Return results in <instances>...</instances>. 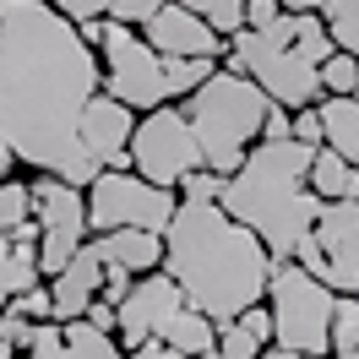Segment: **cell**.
<instances>
[{
  "label": "cell",
  "mask_w": 359,
  "mask_h": 359,
  "mask_svg": "<svg viewBox=\"0 0 359 359\" xmlns=\"http://www.w3.org/2000/svg\"><path fill=\"white\" fill-rule=\"evenodd\" d=\"M332 359H354V354H332Z\"/></svg>",
  "instance_id": "49"
},
{
  "label": "cell",
  "mask_w": 359,
  "mask_h": 359,
  "mask_svg": "<svg viewBox=\"0 0 359 359\" xmlns=\"http://www.w3.org/2000/svg\"><path fill=\"white\" fill-rule=\"evenodd\" d=\"M11 354H17V348H11V343H6V337H0V359H11Z\"/></svg>",
  "instance_id": "46"
},
{
  "label": "cell",
  "mask_w": 359,
  "mask_h": 359,
  "mask_svg": "<svg viewBox=\"0 0 359 359\" xmlns=\"http://www.w3.org/2000/svg\"><path fill=\"white\" fill-rule=\"evenodd\" d=\"M283 11H321V0H283Z\"/></svg>",
  "instance_id": "42"
},
{
  "label": "cell",
  "mask_w": 359,
  "mask_h": 359,
  "mask_svg": "<svg viewBox=\"0 0 359 359\" xmlns=\"http://www.w3.org/2000/svg\"><path fill=\"white\" fill-rule=\"evenodd\" d=\"M11 163H17V158H0V175H6V169H11Z\"/></svg>",
  "instance_id": "48"
},
{
  "label": "cell",
  "mask_w": 359,
  "mask_h": 359,
  "mask_svg": "<svg viewBox=\"0 0 359 359\" xmlns=\"http://www.w3.org/2000/svg\"><path fill=\"white\" fill-rule=\"evenodd\" d=\"M104 93V66L55 0H11L0 27V158L88 191L104 163L82 142V109Z\"/></svg>",
  "instance_id": "1"
},
{
  "label": "cell",
  "mask_w": 359,
  "mask_h": 359,
  "mask_svg": "<svg viewBox=\"0 0 359 359\" xmlns=\"http://www.w3.org/2000/svg\"><path fill=\"white\" fill-rule=\"evenodd\" d=\"M272 299V327H278V343L294 348V354H311L321 359L332 348V311H337V289L327 278H316L311 267L299 262H278L267 283Z\"/></svg>",
  "instance_id": "5"
},
{
  "label": "cell",
  "mask_w": 359,
  "mask_h": 359,
  "mask_svg": "<svg viewBox=\"0 0 359 359\" xmlns=\"http://www.w3.org/2000/svg\"><path fill=\"white\" fill-rule=\"evenodd\" d=\"M49 289H55V321H76V316H88V305L104 294V256H98V245L88 240V245L71 256L66 272L49 278Z\"/></svg>",
  "instance_id": "15"
},
{
  "label": "cell",
  "mask_w": 359,
  "mask_h": 359,
  "mask_svg": "<svg viewBox=\"0 0 359 359\" xmlns=\"http://www.w3.org/2000/svg\"><path fill=\"white\" fill-rule=\"evenodd\" d=\"M191 359H224V354H218V348H207V354H191Z\"/></svg>",
  "instance_id": "47"
},
{
  "label": "cell",
  "mask_w": 359,
  "mask_h": 359,
  "mask_svg": "<svg viewBox=\"0 0 359 359\" xmlns=\"http://www.w3.org/2000/svg\"><path fill=\"white\" fill-rule=\"evenodd\" d=\"M180 6H191V11H202V17H207V6H212V0H180Z\"/></svg>",
  "instance_id": "44"
},
{
  "label": "cell",
  "mask_w": 359,
  "mask_h": 359,
  "mask_svg": "<svg viewBox=\"0 0 359 359\" xmlns=\"http://www.w3.org/2000/svg\"><path fill=\"white\" fill-rule=\"evenodd\" d=\"M229 66L245 71L250 82H262L272 93V104H283V109H305L321 98V66L305 60L294 44H278L267 39L262 27H240L234 39H229Z\"/></svg>",
  "instance_id": "6"
},
{
  "label": "cell",
  "mask_w": 359,
  "mask_h": 359,
  "mask_svg": "<svg viewBox=\"0 0 359 359\" xmlns=\"http://www.w3.org/2000/svg\"><path fill=\"white\" fill-rule=\"evenodd\" d=\"M321 131H327V147L359 163V98L354 93H332L327 104H321Z\"/></svg>",
  "instance_id": "17"
},
{
  "label": "cell",
  "mask_w": 359,
  "mask_h": 359,
  "mask_svg": "<svg viewBox=\"0 0 359 359\" xmlns=\"http://www.w3.org/2000/svg\"><path fill=\"white\" fill-rule=\"evenodd\" d=\"M256 359H311V354H294V348H283V343H278V348H262Z\"/></svg>",
  "instance_id": "41"
},
{
  "label": "cell",
  "mask_w": 359,
  "mask_h": 359,
  "mask_svg": "<svg viewBox=\"0 0 359 359\" xmlns=\"http://www.w3.org/2000/svg\"><path fill=\"white\" fill-rule=\"evenodd\" d=\"M11 305H17L27 321H55V289H44V283H33L27 294H17Z\"/></svg>",
  "instance_id": "30"
},
{
  "label": "cell",
  "mask_w": 359,
  "mask_h": 359,
  "mask_svg": "<svg viewBox=\"0 0 359 359\" xmlns=\"http://www.w3.org/2000/svg\"><path fill=\"white\" fill-rule=\"evenodd\" d=\"M283 17V0H245V27H272Z\"/></svg>",
  "instance_id": "36"
},
{
  "label": "cell",
  "mask_w": 359,
  "mask_h": 359,
  "mask_svg": "<svg viewBox=\"0 0 359 359\" xmlns=\"http://www.w3.org/2000/svg\"><path fill=\"white\" fill-rule=\"evenodd\" d=\"M321 82H327V93H359V55L337 49L332 60L321 66Z\"/></svg>",
  "instance_id": "26"
},
{
  "label": "cell",
  "mask_w": 359,
  "mask_h": 359,
  "mask_svg": "<svg viewBox=\"0 0 359 359\" xmlns=\"http://www.w3.org/2000/svg\"><path fill=\"white\" fill-rule=\"evenodd\" d=\"M6 17H11V0H0V27H6Z\"/></svg>",
  "instance_id": "45"
},
{
  "label": "cell",
  "mask_w": 359,
  "mask_h": 359,
  "mask_svg": "<svg viewBox=\"0 0 359 359\" xmlns=\"http://www.w3.org/2000/svg\"><path fill=\"white\" fill-rule=\"evenodd\" d=\"M191 126H196V142H202V158L207 169H218V175H234L245 153L256 147V136L267 126L272 114V93L262 82H250L245 71H212L202 88L191 93Z\"/></svg>",
  "instance_id": "4"
},
{
  "label": "cell",
  "mask_w": 359,
  "mask_h": 359,
  "mask_svg": "<svg viewBox=\"0 0 359 359\" xmlns=\"http://www.w3.org/2000/svg\"><path fill=\"white\" fill-rule=\"evenodd\" d=\"M207 22L218 27L224 39H234V33L245 27V0H212V6H207Z\"/></svg>",
  "instance_id": "31"
},
{
  "label": "cell",
  "mask_w": 359,
  "mask_h": 359,
  "mask_svg": "<svg viewBox=\"0 0 359 359\" xmlns=\"http://www.w3.org/2000/svg\"><path fill=\"white\" fill-rule=\"evenodd\" d=\"M33 332H39V321H27L17 305H6V311H0V337H6L11 348H33Z\"/></svg>",
  "instance_id": "29"
},
{
  "label": "cell",
  "mask_w": 359,
  "mask_h": 359,
  "mask_svg": "<svg viewBox=\"0 0 359 359\" xmlns=\"http://www.w3.org/2000/svg\"><path fill=\"white\" fill-rule=\"evenodd\" d=\"M104 93H114L120 104H131L142 114L175 98L169 93V60L147 39H136L126 22H109V39H104Z\"/></svg>",
  "instance_id": "9"
},
{
  "label": "cell",
  "mask_w": 359,
  "mask_h": 359,
  "mask_svg": "<svg viewBox=\"0 0 359 359\" xmlns=\"http://www.w3.org/2000/svg\"><path fill=\"white\" fill-rule=\"evenodd\" d=\"M321 22L337 49L359 55V0H321Z\"/></svg>",
  "instance_id": "20"
},
{
  "label": "cell",
  "mask_w": 359,
  "mask_h": 359,
  "mask_svg": "<svg viewBox=\"0 0 359 359\" xmlns=\"http://www.w3.org/2000/svg\"><path fill=\"white\" fill-rule=\"evenodd\" d=\"M76 27H82V39H88V44L104 49V39H109V22H98V17H93V22H76Z\"/></svg>",
  "instance_id": "40"
},
{
  "label": "cell",
  "mask_w": 359,
  "mask_h": 359,
  "mask_svg": "<svg viewBox=\"0 0 359 359\" xmlns=\"http://www.w3.org/2000/svg\"><path fill=\"white\" fill-rule=\"evenodd\" d=\"M185 305V289L175 283V272H153V278H142L131 283V294L120 299V343L126 348H142L147 337L163 332V321Z\"/></svg>",
  "instance_id": "11"
},
{
  "label": "cell",
  "mask_w": 359,
  "mask_h": 359,
  "mask_svg": "<svg viewBox=\"0 0 359 359\" xmlns=\"http://www.w3.org/2000/svg\"><path fill=\"white\" fill-rule=\"evenodd\" d=\"M131 294V267H120V262H104V294L98 299H109L114 311H120V299Z\"/></svg>",
  "instance_id": "33"
},
{
  "label": "cell",
  "mask_w": 359,
  "mask_h": 359,
  "mask_svg": "<svg viewBox=\"0 0 359 359\" xmlns=\"http://www.w3.org/2000/svg\"><path fill=\"white\" fill-rule=\"evenodd\" d=\"M142 33H147V44H153L158 55H207V60H218V49L229 44L202 11H191V6H180V0H169Z\"/></svg>",
  "instance_id": "14"
},
{
  "label": "cell",
  "mask_w": 359,
  "mask_h": 359,
  "mask_svg": "<svg viewBox=\"0 0 359 359\" xmlns=\"http://www.w3.org/2000/svg\"><path fill=\"white\" fill-rule=\"evenodd\" d=\"M359 348V294H337L332 311V354H354Z\"/></svg>",
  "instance_id": "22"
},
{
  "label": "cell",
  "mask_w": 359,
  "mask_h": 359,
  "mask_svg": "<svg viewBox=\"0 0 359 359\" xmlns=\"http://www.w3.org/2000/svg\"><path fill=\"white\" fill-rule=\"evenodd\" d=\"M27 359H76V348L66 343V321H39Z\"/></svg>",
  "instance_id": "24"
},
{
  "label": "cell",
  "mask_w": 359,
  "mask_h": 359,
  "mask_svg": "<svg viewBox=\"0 0 359 359\" xmlns=\"http://www.w3.org/2000/svg\"><path fill=\"white\" fill-rule=\"evenodd\" d=\"M93 245H98L104 262H120V267H131V272H153L163 262V234L158 229H109Z\"/></svg>",
  "instance_id": "16"
},
{
  "label": "cell",
  "mask_w": 359,
  "mask_h": 359,
  "mask_svg": "<svg viewBox=\"0 0 359 359\" xmlns=\"http://www.w3.org/2000/svg\"><path fill=\"white\" fill-rule=\"evenodd\" d=\"M169 60V93H196L218 71V60H207V55H163Z\"/></svg>",
  "instance_id": "21"
},
{
  "label": "cell",
  "mask_w": 359,
  "mask_h": 359,
  "mask_svg": "<svg viewBox=\"0 0 359 359\" xmlns=\"http://www.w3.org/2000/svg\"><path fill=\"white\" fill-rule=\"evenodd\" d=\"M294 136V114H283V104H272L267 126H262V142H289Z\"/></svg>",
  "instance_id": "38"
},
{
  "label": "cell",
  "mask_w": 359,
  "mask_h": 359,
  "mask_svg": "<svg viewBox=\"0 0 359 359\" xmlns=\"http://www.w3.org/2000/svg\"><path fill=\"white\" fill-rule=\"evenodd\" d=\"M354 359H359V348H354Z\"/></svg>",
  "instance_id": "50"
},
{
  "label": "cell",
  "mask_w": 359,
  "mask_h": 359,
  "mask_svg": "<svg viewBox=\"0 0 359 359\" xmlns=\"http://www.w3.org/2000/svg\"><path fill=\"white\" fill-rule=\"evenodd\" d=\"M22 218H33V185L27 180H0V229L11 234Z\"/></svg>",
  "instance_id": "23"
},
{
  "label": "cell",
  "mask_w": 359,
  "mask_h": 359,
  "mask_svg": "<svg viewBox=\"0 0 359 359\" xmlns=\"http://www.w3.org/2000/svg\"><path fill=\"white\" fill-rule=\"evenodd\" d=\"M169 0H114V22H126V27H147L163 11Z\"/></svg>",
  "instance_id": "32"
},
{
  "label": "cell",
  "mask_w": 359,
  "mask_h": 359,
  "mask_svg": "<svg viewBox=\"0 0 359 359\" xmlns=\"http://www.w3.org/2000/svg\"><path fill=\"white\" fill-rule=\"evenodd\" d=\"M272 267L278 256L267 240L218 202H180L175 224L163 229V272H175L185 305L207 311L218 327L267 294Z\"/></svg>",
  "instance_id": "2"
},
{
  "label": "cell",
  "mask_w": 359,
  "mask_h": 359,
  "mask_svg": "<svg viewBox=\"0 0 359 359\" xmlns=\"http://www.w3.org/2000/svg\"><path fill=\"white\" fill-rule=\"evenodd\" d=\"M234 321H240V327H250L262 343H267V337H278V327H272V305H267V311H262V305H250V311H240Z\"/></svg>",
  "instance_id": "37"
},
{
  "label": "cell",
  "mask_w": 359,
  "mask_h": 359,
  "mask_svg": "<svg viewBox=\"0 0 359 359\" xmlns=\"http://www.w3.org/2000/svg\"><path fill=\"white\" fill-rule=\"evenodd\" d=\"M55 11H66L71 22H93V17L114 11V0H55Z\"/></svg>",
  "instance_id": "34"
},
{
  "label": "cell",
  "mask_w": 359,
  "mask_h": 359,
  "mask_svg": "<svg viewBox=\"0 0 359 359\" xmlns=\"http://www.w3.org/2000/svg\"><path fill=\"white\" fill-rule=\"evenodd\" d=\"M224 180L229 175H218V169H191V175L180 180V191H185V202H218V196H224Z\"/></svg>",
  "instance_id": "27"
},
{
  "label": "cell",
  "mask_w": 359,
  "mask_h": 359,
  "mask_svg": "<svg viewBox=\"0 0 359 359\" xmlns=\"http://www.w3.org/2000/svg\"><path fill=\"white\" fill-rule=\"evenodd\" d=\"M354 98H359V93H354Z\"/></svg>",
  "instance_id": "51"
},
{
  "label": "cell",
  "mask_w": 359,
  "mask_h": 359,
  "mask_svg": "<svg viewBox=\"0 0 359 359\" xmlns=\"http://www.w3.org/2000/svg\"><path fill=\"white\" fill-rule=\"evenodd\" d=\"M348 202H359V163H354V175H348V191H343Z\"/></svg>",
  "instance_id": "43"
},
{
  "label": "cell",
  "mask_w": 359,
  "mask_h": 359,
  "mask_svg": "<svg viewBox=\"0 0 359 359\" xmlns=\"http://www.w3.org/2000/svg\"><path fill=\"white\" fill-rule=\"evenodd\" d=\"M131 131H136V109L120 104L114 93H93V104L82 109V142L104 169H136L131 163Z\"/></svg>",
  "instance_id": "13"
},
{
  "label": "cell",
  "mask_w": 359,
  "mask_h": 359,
  "mask_svg": "<svg viewBox=\"0 0 359 359\" xmlns=\"http://www.w3.org/2000/svg\"><path fill=\"white\" fill-rule=\"evenodd\" d=\"M316 240L327 250V283L337 294H359V202H327L316 218Z\"/></svg>",
  "instance_id": "12"
},
{
  "label": "cell",
  "mask_w": 359,
  "mask_h": 359,
  "mask_svg": "<svg viewBox=\"0 0 359 359\" xmlns=\"http://www.w3.org/2000/svg\"><path fill=\"white\" fill-rule=\"evenodd\" d=\"M131 359H191V354H180L175 343H163V337H147L142 348H131Z\"/></svg>",
  "instance_id": "39"
},
{
  "label": "cell",
  "mask_w": 359,
  "mask_h": 359,
  "mask_svg": "<svg viewBox=\"0 0 359 359\" xmlns=\"http://www.w3.org/2000/svg\"><path fill=\"white\" fill-rule=\"evenodd\" d=\"M163 343H175L180 354H207V348H218V321L207 311H196V305H180L169 321H163Z\"/></svg>",
  "instance_id": "18"
},
{
  "label": "cell",
  "mask_w": 359,
  "mask_h": 359,
  "mask_svg": "<svg viewBox=\"0 0 359 359\" xmlns=\"http://www.w3.org/2000/svg\"><path fill=\"white\" fill-rule=\"evenodd\" d=\"M180 202L169 196V185H153L147 175H131V169H104V175L88 185V224L98 234L109 229H163L175 224Z\"/></svg>",
  "instance_id": "7"
},
{
  "label": "cell",
  "mask_w": 359,
  "mask_h": 359,
  "mask_svg": "<svg viewBox=\"0 0 359 359\" xmlns=\"http://www.w3.org/2000/svg\"><path fill=\"white\" fill-rule=\"evenodd\" d=\"M262 348H267V343L250 332V327H240V321H224V327H218V354L224 359H256Z\"/></svg>",
  "instance_id": "25"
},
{
  "label": "cell",
  "mask_w": 359,
  "mask_h": 359,
  "mask_svg": "<svg viewBox=\"0 0 359 359\" xmlns=\"http://www.w3.org/2000/svg\"><path fill=\"white\" fill-rule=\"evenodd\" d=\"M17 294H22V267H17V256H11V234L0 229V311H6Z\"/></svg>",
  "instance_id": "28"
},
{
  "label": "cell",
  "mask_w": 359,
  "mask_h": 359,
  "mask_svg": "<svg viewBox=\"0 0 359 359\" xmlns=\"http://www.w3.org/2000/svg\"><path fill=\"white\" fill-rule=\"evenodd\" d=\"M131 163H136V175H147L153 185H169V191L191 169H202L207 158H202L191 114L169 109V104L147 109V120H136V131H131Z\"/></svg>",
  "instance_id": "8"
},
{
  "label": "cell",
  "mask_w": 359,
  "mask_h": 359,
  "mask_svg": "<svg viewBox=\"0 0 359 359\" xmlns=\"http://www.w3.org/2000/svg\"><path fill=\"white\" fill-rule=\"evenodd\" d=\"M311 158L316 147L299 142V136L256 142L245 153V163L224 180V196H218V207H229L240 224L256 229L278 262H289L299 250V240L316 234V218L327 207V196L311 191Z\"/></svg>",
  "instance_id": "3"
},
{
  "label": "cell",
  "mask_w": 359,
  "mask_h": 359,
  "mask_svg": "<svg viewBox=\"0 0 359 359\" xmlns=\"http://www.w3.org/2000/svg\"><path fill=\"white\" fill-rule=\"evenodd\" d=\"M348 175H354V163L337 153V147H316V158H311V191L316 196H327V202H337L343 191H348Z\"/></svg>",
  "instance_id": "19"
},
{
  "label": "cell",
  "mask_w": 359,
  "mask_h": 359,
  "mask_svg": "<svg viewBox=\"0 0 359 359\" xmlns=\"http://www.w3.org/2000/svg\"><path fill=\"white\" fill-rule=\"evenodd\" d=\"M33 212H39V224H44V245H39V267L44 278L71 267V256L88 245V196H82V185H71L60 175H44L33 185Z\"/></svg>",
  "instance_id": "10"
},
{
  "label": "cell",
  "mask_w": 359,
  "mask_h": 359,
  "mask_svg": "<svg viewBox=\"0 0 359 359\" xmlns=\"http://www.w3.org/2000/svg\"><path fill=\"white\" fill-rule=\"evenodd\" d=\"M294 136H299V142H311V147H321V142H327V131H321V109H311V104H305V109H294Z\"/></svg>",
  "instance_id": "35"
}]
</instances>
